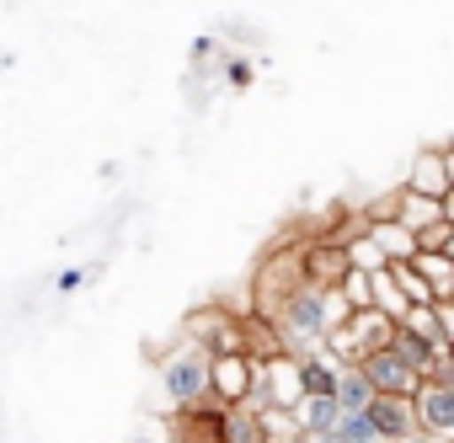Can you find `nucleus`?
<instances>
[{"mask_svg": "<svg viewBox=\"0 0 454 443\" xmlns=\"http://www.w3.org/2000/svg\"><path fill=\"white\" fill-rule=\"evenodd\" d=\"M160 390H166V400H171L182 416L198 411V406H208V400H214V358H208L198 342H182L176 353L160 358Z\"/></svg>", "mask_w": 454, "mask_h": 443, "instance_id": "nucleus-1", "label": "nucleus"}, {"mask_svg": "<svg viewBox=\"0 0 454 443\" xmlns=\"http://www.w3.org/2000/svg\"><path fill=\"white\" fill-rule=\"evenodd\" d=\"M187 342H198L208 358H252L247 353V321H236L231 310H219V305L187 315Z\"/></svg>", "mask_w": 454, "mask_h": 443, "instance_id": "nucleus-2", "label": "nucleus"}, {"mask_svg": "<svg viewBox=\"0 0 454 443\" xmlns=\"http://www.w3.org/2000/svg\"><path fill=\"white\" fill-rule=\"evenodd\" d=\"M300 262H305V284L310 289H342L348 278H353V257H348V246H337V241H310V246H300Z\"/></svg>", "mask_w": 454, "mask_h": 443, "instance_id": "nucleus-3", "label": "nucleus"}, {"mask_svg": "<svg viewBox=\"0 0 454 443\" xmlns=\"http://www.w3.org/2000/svg\"><path fill=\"white\" fill-rule=\"evenodd\" d=\"M411 406H417V427H422V438H433V443H454V385H433V379H422V390L411 395Z\"/></svg>", "mask_w": 454, "mask_h": 443, "instance_id": "nucleus-4", "label": "nucleus"}, {"mask_svg": "<svg viewBox=\"0 0 454 443\" xmlns=\"http://www.w3.org/2000/svg\"><path fill=\"white\" fill-rule=\"evenodd\" d=\"M364 374H369V385H374V395H417L422 390V374L395 353V347H380L374 358H364Z\"/></svg>", "mask_w": 454, "mask_h": 443, "instance_id": "nucleus-5", "label": "nucleus"}, {"mask_svg": "<svg viewBox=\"0 0 454 443\" xmlns=\"http://www.w3.org/2000/svg\"><path fill=\"white\" fill-rule=\"evenodd\" d=\"M257 390V358H214V406H247Z\"/></svg>", "mask_w": 454, "mask_h": 443, "instance_id": "nucleus-6", "label": "nucleus"}, {"mask_svg": "<svg viewBox=\"0 0 454 443\" xmlns=\"http://www.w3.org/2000/svg\"><path fill=\"white\" fill-rule=\"evenodd\" d=\"M369 422H374V432H380L385 443H411V438L422 432V427H417V406H411L406 395H374Z\"/></svg>", "mask_w": 454, "mask_h": 443, "instance_id": "nucleus-7", "label": "nucleus"}, {"mask_svg": "<svg viewBox=\"0 0 454 443\" xmlns=\"http://www.w3.org/2000/svg\"><path fill=\"white\" fill-rule=\"evenodd\" d=\"M406 187H411V192H422V198H438V203H443V198L454 192L443 150H417V160H411V176H406Z\"/></svg>", "mask_w": 454, "mask_h": 443, "instance_id": "nucleus-8", "label": "nucleus"}, {"mask_svg": "<svg viewBox=\"0 0 454 443\" xmlns=\"http://www.w3.org/2000/svg\"><path fill=\"white\" fill-rule=\"evenodd\" d=\"M395 219L422 241L427 230L443 225V203H438V198H422V192H411V187H401V192H395Z\"/></svg>", "mask_w": 454, "mask_h": 443, "instance_id": "nucleus-9", "label": "nucleus"}, {"mask_svg": "<svg viewBox=\"0 0 454 443\" xmlns=\"http://www.w3.org/2000/svg\"><path fill=\"white\" fill-rule=\"evenodd\" d=\"M300 379H305V400H337L342 363L332 353H310V358H300Z\"/></svg>", "mask_w": 454, "mask_h": 443, "instance_id": "nucleus-10", "label": "nucleus"}, {"mask_svg": "<svg viewBox=\"0 0 454 443\" xmlns=\"http://www.w3.org/2000/svg\"><path fill=\"white\" fill-rule=\"evenodd\" d=\"M219 443H268V422L252 406H224L219 411Z\"/></svg>", "mask_w": 454, "mask_h": 443, "instance_id": "nucleus-11", "label": "nucleus"}, {"mask_svg": "<svg viewBox=\"0 0 454 443\" xmlns=\"http://www.w3.org/2000/svg\"><path fill=\"white\" fill-rule=\"evenodd\" d=\"M342 406L337 400H300V411H294V422H300V432L310 438V443H326L337 427H342Z\"/></svg>", "mask_w": 454, "mask_h": 443, "instance_id": "nucleus-12", "label": "nucleus"}, {"mask_svg": "<svg viewBox=\"0 0 454 443\" xmlns=\"http://www.w3.org/2000/svg\"><path fill=\"white\" fill-rule=\"evenodd\" d=\"M411 268L427 278V289H433L438 310H449V305H454V257H449V252H417V262H411Z\"/></svg>", "mask_w": 454, "mask_h": 443, "instance_id": "nucleus-13", "label": "nucleus"}, {"mask_svg": "<svg viewBox=\"0 0 454 443\" xmlns=\"http://www.w3.org/2000/svg\"><path fill=\"white\" fill-rule=\"evenodd\" d=\"M406 331H417L422 342H433V347H449V321H443V310L438 305H417V310H406V321H401Z\"/></svg>", "mask_w": 454, "mask_h": 443, "instance_id": "nucleus-14", "label": "nucleus"}, {"mask_svg": "<svg viewBox=\"0 0 454 443\" xmlns=\"http://www.w3.org/2000/svg\"><path fill=\"white\" fill-rule=\"evenodd\" d=\"M337 406H342L348 416H364V411L374 406V385H369V374H364V369H342V390H337Z\"/></svg>", "mask_w": 454, "mask_h": 443, "instance_id": "nucleus-15", "label": "nucleus"}, {"mask_svg": "<svg viewBox=\"0 0 454 443\" xmlns=\"http://www.w3.org/2000/svg\"><path fill=\"white\" fill-rule=\"evenodd\" d=\"M374 310H380V315H390L395 326H401V321H406V310H411V305H406V294H401V284L390 278V268H385V273H374Z\"/></svg>", "mask_w": 454, "mask_h": 443, "instance_id": "nucleus-16", "label": "nucleus"}, {"mask_svg": "<svg viewBox=\"0 0 454 443\" xmlns=\"http://www.w3.org/2000/svg\"><path fill=\"white\" fill-rule=\"evenodd\" d=\"M348 257H353V273H369V278L390 268V257L380 252V241H374L369 230H364V236H353V246H348Z\"/></svg>", "mask_w": 454, "mask_h": 443, "instance_id": "nucleus-17", "label": "nucleus"}, {"mask_svg": "<svg viewBox=\"0 0 454 443\" xmlns=\"http://www.w3.org/2000/svg\"><path fill=\"white\" fill-rule=\"evenodd\" d=\"M390 278L401 284V294H406V305H411V310H417V305H438V299H433V289H427V278H422L411 262H395V268H390Z\"/></svg>", "mask_w": 454, "mask_h": 443, "instance_id": "nucleus-18", "label": "nucleus"}, {"mask_svg": "<svg viewBox=\"0 0 454 443\" xmlns=\"http://www.w3.org/2000/svg\"><path fill=\"white\" fill-rule=\"evenodd\" d=\"M97 273H102L97 262H91V268H59V273H54V289H59V294H81Z\"/></svg>", "mask_w": 454, "mask_h": 443, "instance_id": "nucleus-19", "label": "nucleus"}, {"mask_svg": "<svg viewBox=\"0 0 454 443\" xmlns=\"http://www.w3.org/2000/svg\"><path fill=\"white\" fill-rule=\"evenodd\" d=\"M342 294H348L353 310H374V278H369V273H353V278L342 284Z\"/></svg>", "mask_w": 454, "mask_h": 443, "instance_id": "nucleus-20", "label": "nucleus"}, {"mask_svg": "<svg viewBox=\"0 0 454 443\" xmlns=\"http://www.w3.org/2000/svg\"><path fill=\"white\" fill-rule=\"evenodd\" d=\"M252 81H257V65H252V59H224V86L247 91Z\"/></svg>", "mask_w": 454, "mask_h": 443, "instance_id": "nucleus-21", "label": "nucleus"}, {"mask_svg": "<svg viewBox=\"0 0 454 443\" xmlns=\"http://www.w3.org/2000/svg\"><path fill=\"white\" fill-rule=\"evenodd\" d=\"M214 54V38H192V59H208Z\"/></svg>", "mask_w": 454, "mask_h": 443, "instance_id": "nucleus-22", "label": "nucleus"}, {"mask_svg": "<svg viewBox=\"0 0 454 443\" xmlns=\"http://www.w3.org/2000/svg\"><path fill=\"white\" fill-rule=\"evenodd\" d=\"M12 65H17V54H12V49H0V75H6Z\"/></svg>", "mask_w": 454, "mask_h": 443, "instance_id": "nucleus-23", "label": "nucleus"}, {"mask_svg": "<svg viewBox=\"0 0 454 443\" xmlns=\"http://www.w3.org/2000/svg\"><path fill=\"white\" fill-rule=\"evenodd\" d=\"M443 219H449V230H454V192L443 198Z\"/></svg>", "mask_w": 454, "mask_h": 443, "instance_id": "nucleus-24", "label": "nucleus"}, {"mask_svg": "<svg viewBox=\"0 0 454 443\" xmlns=\"http://www.w3.org/2000/svg\"><path fill=\"white\" fill-rule=\"evenodd\" d=\"M443 321H449V347H454V305L443 310Z\"/></svg>", "mask_w": 454, "mask_h": 443, "instance_id": "nucleus-25", "label": "nucleus"}, {"mask_svg": "<svg viewBox=\"0 0 454 443\" xmlns=\"http://www.w3.org/2000/svg\"><path fill=\"white\" fill-rule=\"evenodd\" d=\"M443 160H449V182H454V144H449V150H443Z\"/></svg>", "mask_w": 454, "mask_h": 443, "instance_id": "nucleus-26", "label": "nucleus"}, {"mask_svg": "<svg viewBox=\"0 0 454 443\" xmlns=\"http://www.w3.org/2000/svg\"><path fill=\"white\" fill-rule=\"evenodd\" d=\"M449 257H454V241H449Z\"/></svg>", "mask_w": 454, "mask_h": 443, "instance_id": "nucleus-27", "label": "nucleus"}, {"mask_svg": "<svg viewBox=\"0 0 454 443\" xmlns=\"http://www.w3.org/2000/svg\"><path fill=\"white\" fill-rule=\"evenodd\" d=\"M374 443H385V438H374Z\"/></svg>", "mask_w": 454, "mask_h": 443, "instance_id": "nucleus-28", "label": "nucleus"}]
</instances>
